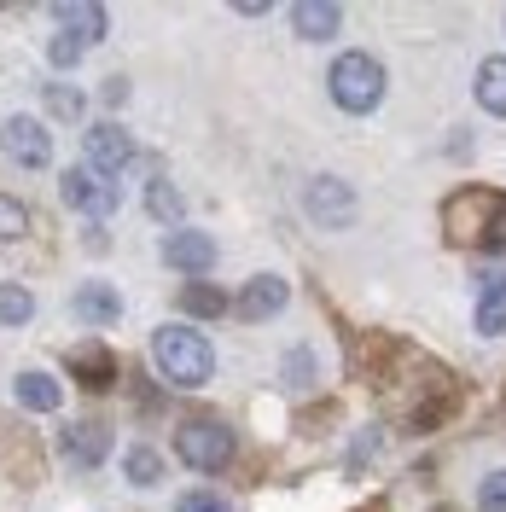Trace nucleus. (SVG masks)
Returning a JSON list of instances; mask_svg holds the SVG:
<instances>
[{
	"label": "nucleus",
	"instance_id": "obj_1",
	"mask_svg": "<svg viewBox=\"0 0 506 512\" xmlns=\"http://www.w3.org/2000/svg\"><path fill=\"white\" fill-rule=\"evenodd\" d=\"M152 361H158L163 379L181 384V390H198V384H210V373H216L210 338L192 332V326H163L158 338H152Z\"/></svg>",
	"mask_w": 506,
	"mask_h": 512
},
{
	"label": "nucleus",
	"instance_id": "obj_2",
	"mask_svg": "<svg viewBox=\"0 0 506 512\" xmlns=\"http://www.w3.org/2000/svg\"><path fill=\"white\" fill-rule=\"evenodd\" d=\"M332 99H338V111L349 117H367V111H379L384 99V64L373 53H344V59L332 64Z\"/></svg>",
	"mask_w": 506,
	"mask_h": 512
},
{
	"label": "nucleus",
	"instance_id": "obj_3",
	"mask_svg": "<svg viewBox=\"0 0 506 512\" xmlns=\"http://www.w3.org/2000/svg\"><path fill=\"white\" fill-rule=\"evenodd\" d=\"M175 454L198 472H222V466H233L239 443H233V431L222 419H181L175 425Z\"/></svg>",
	"mask_w": 506,
	"mask_h": 512
},
{
	"label": "nucleus",
	"instance_id": "obj_4",
	"mask_svg": "<svg viewBox=\"0 0 506 512\" xmlns=\"http://www.w3.org/2000/svg\"><path fill=\"white\" fill-rule=\"evenodd\" d=\"M454 216H477L460 239H477V245H489V251H506V198L501 192H460L454 204H448V222Z\"/></svg>",
	"mask_w": 506,
	"mask_h": 512
},
{
	"label": "nucleus",
	"instance_id": "obj_5",
	"mask_svg": "<svg viewBox=\"0 0 506 512\" xmlns=\"http://www.w3.org/2000/svg\"><path fill=\"white\" fill-rule=\"evenodd\" d=\"M134 163V140H128V128L117 123H94L88 134H82V169L88 175H117V169H128Z\"/></svg>",
	"mask_w": 506,
	"mask_h": 512
},
{
	"label": "nucleus",
	"instance_id": "obj_6",
	"mask_svg": "<svg viewBox=\"0 0 506 512\" xmlns=\"http://www.w3.org/2000/svg\"><path fill=\"white\" fill-rule=\"evenodd\" d=\"M0 152L12 163H24V169H47L53 163V134L35 117H6L0 123Z\"/></svg>",
	"mask_w": 506,
	"mask_h": 512
},
{
	"label": "nucleus",
	"instance_id": "obj_7",
	"mask_svg": "<svg viewBox=\"0 0 506 512\" xmlns=\"http://www.w3.org/2000/svg\"><path fill=\"white\" fill-rule=\"evenodd\" d=\"M59 192H64V204H70V210H82L88 222H105V216L117 210V192H111V181H99V175H88V169H64Z\"/></svg>",
	"mask_w": 506,
	"mask_h": 512
},
{
	"label": "nucleus",
	"instance_id": "obj_8",
	"mask_svg": "<svg viewBox=\"0 0 506 512\" xmlns=\"http://www.w3.org/2000/svg\"><path fill=\"white\" fill-rule=\"evenodd\" d=\"M303 210H309L320 227H349L355 222V192H349L338 175H320V181H309V192H303Z\"/></svg>",
	"mask_w": 506,
	"mask_h": 512
},
{
	"label": "nucleus",
	"instance_id": "obj_9",
	"mask_svg": "<svg viewBox=\"0 0 506 512\" xmlns=\"http://www.w3.org/2000/svg\"><path fill=\"white\" fill-rule=\"evenodd\" d=\"M163 262L181 268V274H192V280H204V274L216 268V239H204V233H192V227H175V233L163 239Z\"/></svg>",
	"mask_w": 506,
	"mask_h": 512
},
{
	"label": "nucleus",
	"instance_id": "obj_10",
	"mask_svg": "<svg viewBox=\"0 0 506 512\" xmlns=\"http://www.w3.org/2000/svg\"><path fill=\"white\" fill-rule=\"evenodd\" d=\"M64 460H76V466H99L105 454H111V425L105 419H76V425H64Z\"/></svg>",
	"mask_w": 506,
	"mask_h": 512
},
{
	"label": "nucleus",
	"instance_id": "obj_11",
	"mask_svg": "<svg viewBox=\"0 0 506 512\" xmlns=\"http://www.w3.org/2000/svg\"><path fill=\"white\" fill-rule=\"evenodd\" d=\"M285 297H291V286H285L280 274H256L251 286L233 297V315L239 320H274L285 309Z\"/></svg>",
	"mask_w": 506,
	"mask_h": 512
},
{
	"label": "nucleus",
	"instance_id": "obj_12",
	"mask_svg": "<svg viewBox=\"0 0 506 512\" xmlns=\"http://www.w3.org/2000/svg\"><path fill=\"white\" fill-rule=\"evenodd\" d=\"M64 367H70V379L88 384V390H111L117 384V355L105 350V344H76V350L64 355Z\"/></svg>",
	"mask_w": 506,
	"mask_h": 512
},
{
	"label": "nucleus",
	"instance_id": "obj_13",
	"mask_svg": "<svg viewBox=\"0 0 506 512\" xmlns=\"http://www.w3.org/2000/svg\"><path fill=\"white\" fill-rule=\"evenodd\" d=\"M338 24H344V12H338L332 0H297V6H291V30H297V41H332Z\"/></svg>",
	"mask_w": 506,
	"mask_h": 512
},
{
	"label": "nucleus",
	"instance_id": "obj_14",
	"mask_svg": "<svg viewBox=\"0 0 506 512\" xmlns=\"http://www.w3.org/2000/svg\"><path fill=\"white\" fill-rule=\"evenodd\" d=\"M53 18H59V30L76 35L82 47H88V41H99V35H105V24H111V18H105V6H94V0H59V6H53Z\"/></svg>",
	"mask_w": 506,
	"mask_h": 512
},
{
	"label": "nucleus",
	"instance_id": "obj_15",
	"mask_svg": "<svg viewBox=\"0 0 506 512\" xmlns=\"http://www.w3.org/2000/svg\"><path fill=\"white\" fill-rule=\"evenodd\" d=\"M12 396L30 408V414H59L64 402V384L53 379V373H18V384H12Z\"/></svg>",
	"mask_w": 506,
	"mask_h": 512
},
{
	"label": "nucleus",
	"instance_id": "obj_16",
	"mask_svg": "<svg viewBox=\"0 0 506 512\" xmlns=\"http://www.w3.org/2000/svg\"><path fill=\"white\" fill-rule=\"evenodd\" d=\"M477 105H483L489 117H506V53L477 64Z\"/></svg>",
	"mask_w": 506,
	"mask_h": 512
},
{
	"label": "nucleus",
	"instance_id": "obj_17",
	"mask_svg": "<svg viewBox=\"0 0 506 512\" xmlns=\"http://www.w3.org/2000/svg\"><path fill=\"white\" fill-rule=\"evenodd\" d=\"M76 315L94 320V326H111V320L123 315V297H117L111 286H82L76 291Z\"/></svg>",
	"mask_w": 506,
	"mask_h": 512
},
{
	"label": "nucleus",
	"instance_id": "obj_18",
	"mask_svg": "<svg viewBox=\"0 0 506 512\" xmlns=\"http://www.w3.org/2000/svg\"><path fill=\"white\" fill-rule=\"evenodd\" d=\"M41 94H47V117H59V123H82V111H88V94H82V88H70V82H47Z\"/></svg>",
	"mask_w": 506,
	"mask_h": 512
},
{
	"label": "nucleus",
	"instance_id": "obj_19",
	"mask_svg": "<svg viewBox=\"0 0 506 512\" xmlns=\"http://www.w3.org/2000/svg\"><path fill=\"white\" fill-rule=\"evenodd\" d=\"M123 472L134 489H152V483H163V454L158 448H146V443H134L128 448V460H123Z\"/></svg>",
	"mask_w": 506,
	"mask_h": 512
},
{
	"label": "nucleus",
	"instance_id": "obj_20",
	"mask_svg": "<svg viewBox=\"0 0 506 512\" xmlns=\"http://www.w3.org/2000/svg\"><path fill=\"white\" fill-rule=\"evenodd\" d=\"M146 210H152V216H158V222L169 227V233H175V227H181V216H187L181 192L169 187V181H152V187H146Z\"/></svg>",
	"mask_w": 506,
	"mask_h": 512
},
{
	"label": "nucleus",
	"instance_id": "obj_21",
	"mask_svg": "<svg viewBox=\"0 0 506 512\" xmlns=\"http://www.w3.org/2000/svg\"><path fill=\"white\" fill-rule=\"evenodd\" d=\"M181 303H187L192 315H227V309H233V297H222V291L210 286V280H187Z\"/></svg>",
	"mask_w": 506,
	"mask_h": 512
},
{
	"label": "nucleus",
	"instance_id": "obj_22",
	"mask_svg": "<svg viewBox=\"0 0 506 512\" xmlns=\"http://www.w3.org/2000/svg\"><path fill=\"white\" fill-rule=\"evenodd\" d=\"M477 332L483 338L506 332V291H477Z\"/></svg>",
	"mask_w": 506,
	"mask_h": 512
},
{
	"label": "nucleus",
	"instance_id": "obj_23",
	"mask_svg": "<svg viewBox=\"0 0 506 512\" xmlns=\"http://www.w3.org/2000/svg\"><path fill=\"white\" fill-rule=\"evenodd\" d=\"M35 320V297L24 286H0V326H24Z\"/></svg>",
	"mask_w": 506,
	"mask_h": 512
},
{
	"label": "nucleus",
	"instance_id": "obj_24",
	"mask_svg": "<svg viewBox=\"0 0 506 512\" xmlns=\"http://www.w3.org/2000/svg\"><path fill=\"white\" fill-rule=\"evenodd\" d=\"M30 233V210L18 198H0V239H24Z\"/></svg>",
	"mask_w": 506,
	"mask_h": 512
},
{
	"label": "nucleus",
	"instance_id": "obj_25",
	"mask_svg": "<svg viewBox=\"0 0 506 512\" xmlns=\"http://www.w3.org/2000/svg\"><path fill=\"white\" fill-rule=\"evenodd\" d=\"M175 512H233V501L210 495V489H187V495L175 501Z\"/></svg>",
	"mask_w": 506,
	"mask_h": 512
},
{
	"label": "nucleus",
	"instance_id": "obj_26",
	"mask_svg": "<svg viewBox=\"0 0 506 512\" xmlns=\"http://www.w3.org/2000/svg\"><path fill=\"white\" fill-rule=\"evenodd\" d=\"M477 507H483V512H506V466L483 478V489H477Z\"/></svg>",
	"mask_w": 506,
	"mask_h": 512
},
{
	"label": "nucleus",
	"instance_id": "obj_27",
	"mask_svg": "<svg viewBox=\"0 0 506 512\" xmlns=\"http://www.w3.org/2000/svg\"><path fill=\"white\" fill-rule=\"evenodd\" d=\"M82 53H88V47H82V41H76V35H53V47H47V59L59 64V70H70V64H82Z\"/></svg>",
	"mask_w": 506,
	"mask_h": 512
},
{
	"label": "nucleus",
	"instance_id": "obj_28",
	"mask_svg": "<svg viewBox=\"0 0 506 512\" xmlns=\"http://www.w3.org/2000/svg\"><path fill=\"white\" fill-rule=\"evenodd\" d=\"M309 379H315V355H309V350H291V355H285V384H291V390H303Z\"/></svg>",
	"mask_w": 506,
	"mask_h": 512
},
{
	"label": "nucleus",
	"instance_id": "obj_29",
	"mask_svg": "<svg viewBox=\"0 0 506 512\" xmlns=\"http://www.w3.org/2000/svg\"><path fill=\"white\" fill-rule=\"evenodd\" d=\"M477 291H506V262H489V268L477 274Z\"/></svg>",
	"mask_w": 506,
	"mask_h": 512
},
{
	"label": "nucleus",
	"instance_id": "obj_30",
	"mask_svg": "<svg viewBox=\"0 0 506 512\" xmlns=\"http://www.w3.org/2000/svg\"><path fill=\"white\" fill-rule=\"evenodd\" d=\"M99 94H105V105H123V99H128V76H111Z\"/></svg>",
	"mask_w": 506,
	"mask_h": 512
}]
</instances>
